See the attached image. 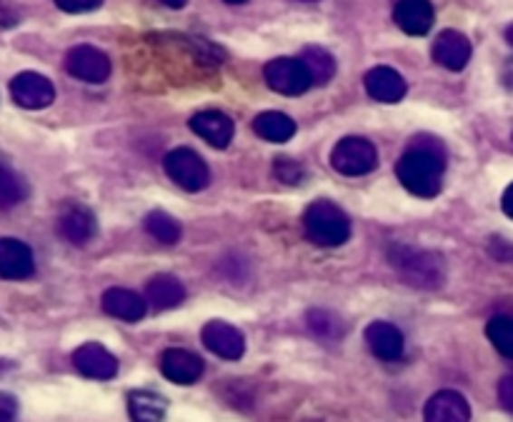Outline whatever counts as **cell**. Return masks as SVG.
Here are the masks:
<instances>
[{
	"instance_id": "cell-2",
	"label": "cell",
	"mask_w": 513,
	"mask_h": 422,
	"mask_svg": "<svg viewBox=\"0 0 513 422\" xmlns=\"http://www.w3.org/2000/svg\"><path fill=\"white\" fill-rule=\"evenodd\" d=\"M388 260L398 278L416 290H439L446 283V263L439 253L409 245L388 247Z\"/></svg>"
},
{
	"instance_id": "cell-33",
	"label": "cell",
	"mask_w": 513,
	"mask_h": 422,
	"mask_svg": "<svg viewBox=\"0 0 513 422\" xmlns=\"http://www.w3.org/2000/svg\"><path fill=\"white\" fill-rule=\"evenodd\" d=\"M498 402H501L503 410L513 415V375L498 382Z\"/></svg>"
},
{
	"instance_id": "cell-29",
	"label": "cell",
	"mask_w": 513,
	"mask_h": 422,
	"mask_svg": "<svg viewBox=\"0 0 513 422\" xmlns=\"http://www.w3.org/2000/svg\"><path fill=\"white\" fill-rule=\"evenodd\" d=\"M273 176L278 177L286 186H298L304 180V165L294 160V158H276L273 160Z\"/></svg>"
},
{
	"instance_id": "cell-7",
	"label": "cell",
	"mask_w": 513,
	"mask_h": 422,
	"mask_svg": "<svg viewBox=\"0 0 513 422\" xmlns=\"http://www.w3.org/2000/svg\"><path fill=\"white\" fill-rule=\"evenodd\" d=\"M65 71L78 81L98 85L111 78L113 65H111V58L103 51H98L95 45H75L65 55Z\"/></svg>"
},
{
	"instance_id": "cell-40",
	"label": "cell",
	"mask_w": 513,
	"mask_h": 422,
	"mask_svg": "<svg viewBox=\"0 0 513 422\" xmlns=\"http://www.w3.org/2000/svg\"><path fill=\"white\" fill-rule=\"evenodd\" d=\"M304 3H315V0H304Z\"/></svg>"
},
{
	"instance_id": "cell-11",
	"label": "cell",
	"mask_w": 513,
	"mask_h": 422,
	"mask_svg": "<svg viewBox=\"0 0 513 422\" xmlns=\"http://www.w3.org/2000/svg\"><path fill=\"white\" fill-rule=\"evenodd\" d=\"M75 370L91 378V380H111L118 375V358L113 352L98 345V342H85L73 352Z\"/></svg>"
},
{
	"instance_id": "cell-39",
	"label": "cell",
	"mask_w": 513,
	"mask_h": 422,
	"mask_svg": "<svg viewBox=\"0 0 513 422\" xmlns=\"http://www.w3.org/2000/svg\"><path fill=\"white\" fill-rule=\"evenodd\" d=\"M226 3H231V5H241V3H246V0H226Z\"/></svg>"
},
{
	"instance_id": "cell-21",
	"label": "cell",
	"mask_w": 513,
	"mask_h": 422,
	"mask_svg": "<svg viewBox=\"0 0 513 422\" xmlns=\"http://www.w3.org/2000/svg\"><path fill=\"white\" fill-rule=\"evenodd\" d=\"M146 300L156 310H170L186 300V288H183V283L176 275L160 273L156 278L148 280Z\"/></svg>"
},
{
	"instance_id": "cell-36",
	"label": "cell",
	"mask_w": 513,
	"mask_h": 422,
	"mask_svg": "<svg viewBox=\"0 0 513 422\" xmlns=\"http://www.w3.org/2000/svg\"><path fill=\"white\" fill-rule=\"evenodd\" d=\"M501 81H503V85L508 88V91H513V58H511V61H506V65H503Z\"/></svg>"
},
{
	"instance_id": "cell-10",
	"label": "cell",
	"mask_w": 513,
	"mask_h": 422,
	"mask_svg": "<svg viewBox=\"0 0 513 422\" xmlns=\"http://www.w3.org/2000/svg\"><path fill=\"white\" fill-rule=\"evenodd\" d=\"M58 233L71 245H88L98 233V220L93 210L83 203H65L58 216Z\"/></svg>"
},
{
	"instance_id": "cell-9",
	"label": "cell",
	"mask_w": 513,
	"mask_h": 422,
	"mask_svg": "<svg viewBox=\"0 0 513 422\" xmlns=\"http://www.w3.org/2000/svg\"><path fill=\"white\" fill-rule=\"evenodd\" d=\"M200 340L210 352H216L223 360H241L246 352L243 332L226 320H210L200 332Z\"/></svg>"
},
{
	"instance_id": "cell-22",
	"label": "cell",
	"mask_w": 513,
	"mask_h": 422,
	"mask_svg": "<svg viewBox=\"0 0 513 422\" xmlns=\"http://www.w3.org/2000/svg\"><path fill=\"white\" fill-rule=\"evenodd\" d=\"M253 130H256L258 138L268 140V143H288L295 135V130H298V125H295L294 118H288L286 113L266 110V113L256 115Z\"/></svg>"
},
{
	"instance_id": "cell-34",
	"label": "cell",
	"mask_w": 513,
	"mask_h": 422,
	"mask_svg": "<svg viewBox=\"0 0 513 422\" xmlns=\"http://www.w3.org/2000/svg\"><path fill=\"white\" fill-rule=\"evenodd\" d=\"M489 250H491L493 258L513 263V245L511 243H506V240H501V237H491V245H489Z\"/></svg>"
},
{
	"instance_id": "cell-38",
	"label": "cell",
	"mask_w": 513,
	"mask_h": 422,
	"mask_svg": "<svg viewBox=\"0 0 513 422\" xmlns=\"http://www.w3.org/2000/svg\"><path fill=\"white\" fill-rule=\"evenodd\" d=\"M506 41H508L513 45V23H511V25H508V28H506Z\"/></svg>"
},
{
	"instance_id": "cell-20",
	"label": "cell",
	"mask_w": 513,
	"mask_h": 422,
	"mask_svg": "<svg viewBox=\"0 0 513 422\" xmlns=\"http://www.w3.org/2000/svg\"><path fill=\"white\" fill-rule=\"evenodd\" d=\"M101 305H103V310L111 318L123 320V322H138V320H143L148 310L146 300L128 288L105 290Z\"/></svg>"
},
{
	"instance_id": "cell-37",
	"label": "cell",
	"mask_w": 513,
	"mask_h": 422,
	"mask_svg": "<svg viewBox=\"0 0 513 422\" xmlns=\"http://www.w3.org/2000/svg\"><path fill=\"white\" fill-rule=\"evenodd\" d=\"M158 3H163L166 8H173V11H179V8H183L189 0H158Z\"/></svg>"
},
{
	"instance_id": "cell-24",
	"label": "cell",
	"mask_w": 513,
	"mask_h": 422,
	"mask_svg": "<svg viewBox=\"0 0 513 422\" xmlns=\"http://www.w3.org/2000/svg\"><path fill=\"white\" fill-rule=\"evenodd\" d=\"M305 322H308V330L314 332L315 338H321V340H338V338H344V332H346L344 320L338 318L335 312H331V310L324 308L308 310Z\"/></svg>"
},
{
	"instance_id": "cell-8",
	"label": "cell",
	"mask_w": 513,
	"mask_h": 422,
	"mask_svg": "<svg viewBox=\"0 0 513 422\" xmlns=\"http://www.w3.org/2000/svg\"><path fill=\"white\" fill-rule=\"evenodd\" d=\"M11 98L25 110H43L55 101V85L41 72L25 71L11 81Z\"/></svg>"
},
{
	"instance_id": "cell-31",
	"label": "cell",
	"mask_w": 513,
	"mask_h": 422,
	"mask_svg": "<svg viewBox=\"0 0 513 422\" xmlns=\"http://www.w3.org/2000/svg\"><path fill=\"white\" fill-rule=\"evenodd\" d=\"M21 21V11L15 0H0V28H13Z\"/></svg>"
},
{
	"instance_id": "cell-14",
	"label": "cell",
	"mask_w": 513,
	"mask_h": 422,
	"mask_svg": "<svg viewBox=\"0 0 513 422\" xmlns=\"http://www.w3.org/2000/svg\"><path fill=\"white\" fill-rule=\"evenodd\" d=\"M368 95L378 101V103H398L403 101V95L409 91V85L403 81V75L391 68V65H376L366 72L363 78Z\"/></svg>"
},
{
	"instance_id": "cell-32",
	"label": "cell",
	"mask_w": 513,
	"mask_h": 422,
	"mask_svg": "<svg viewBox=\"0 0 513 422\" xmlns=\"http://www.w3.org/2000/svg\"><path fill=\"white\" fill-rule=\"evenodd\" d=\"M15 417H18V400L8 392H0V422H11Z\"/></svg>"
},
{
	"instance_id": "cell-30",
	"label": "cell",
	"mask_w": 513,
	"mask_h": 422,
	"mask_svg": "<svg viewBox=\"0 0 513 422\" xmlns=\"http://www.w3.org/2000/svg\"><path fill=\"white\" fill-rule=\"evenodd\" d=\"M63 13H91L103 5V0H53Z\"/></svg>"
},
{
	"instance_id": "cell-1",
	"label": "cell",
	"mask_w": 513,
	"mask_h": 422,
	"mask_svg": "<svg viewBox=\"0 0 513 422\" xmlns=\"http://www.w3.org/2000/svg\"><path fill=\"white\" fill-rule=\"evenodd\" d=\"M443 168L446 158L440 150L416 143V148H409L401 155V160L396 163V176L411 196L436 197L443 186Z\"/></svg>"
},
{
	"instance_id": "cell-26",
	"label": "cell",
	"mask_w": 513,
	"mask_h": 422,
	"mask_svg": "<svg viewBox=\"0 0 513 422\" xmlns=\"http://www.w3.org/2000/svg\"><path fill=\"white\" fill-rule=\"evenodd\" d=\"M301 61H304V65L308 68V72H311V81H314L315 85H325V82H331V78L335 75L334 55L325 51V48L308 45L304 55H301Z\"/></svg>"
},
{
	"instance_id": "cell-5",
	"label": "cell",
	"mask_w": 513,
	"mask_h": 422,
	"mask_svg": "<svg viewBox=\"0 0 513 422\" xmlns=\"http://www.w3.org/2000/svg\"><path fill=\"white\" fill-rule=\"evenodd\" d=\"M168 177L186 193H200L210 183V170L206 160L190 148H176L163 160Z\"/></svg>"
},
{
	"instance_id": "cell-16",
	"label": "cell",
	"mask_w": 513,
	"mask_h": 422,
	"mask_svg": "<svg viewBox=\"0 0 513 422\" xmlns=\"http://www.w3.org/2000/svg\"><path fill=\"white\" fill-rule=\"evenodd\" d=\"M433 61L446 71H463L471 61V41L459 31H443L433 43Z\"/></svg>"
},
{
	"instance_id": "cell-25",
	"label": "cell",
	"mask_w": 513,
	"mask_h": 422,
	"mask_svg": "<svg viewBox=\"0 0 513 422\" xmlns=\"http://www.w3.org/2000/svg\"><path fill=\"white\" fill-rule=\"evenodd\" d=\"M143 227H146V233L153 240L158 243H163V245H176L180 240V223L176 220L173 216H168L163 210H153V213H148L146 220H143Z\"/></svg>"
},
{
	"instance_id": "cell-4",
	"label": "cell",
	"mask_w": 513,
	"mask_h": 422,
	"mask_svg": "<svg viewBox=\"0 0 513 422\" xmlns=\"http://www.w3.org/2000/svg\"><path fill=\"white\" fill-rule=\"evenodd\" d=\"M331 168L346 177L368 176L371 170L378 168L376 145L366 140V138L348 135L344 140H338L334 150H331Z\"/></svg>"
},
{
	"instance_id": "cell-6",
	"label": "cell",
	"mask_w": 513,
	"mask_h": 422,
	"mask_svg": "<svg viewBox=\"0 0 513 422\" xmlns=\"http://www.w3.org/2000/svg\"><path fill=\"white\" fill-rule=\"evenodd\" d=\"M263 78L268 82V88L286 98H295L304 95L314 81L311 72L304 65L301 58H276L266 68H263Z\"/></svg>"
},
{
	"instance_id": "cell-17",
	"label": "cell",
	"mask_w": 513,
	"mask_h": 422,
	"mask_svg": "<svg viewBox=\"0 0 513 422\" xmlns=\"http://www.w3.org/2000/svg\"><path fill=\"white\" fill-rule=\"evenodd\" d=\"M393 21L406 35H426L436 23V11L431 0H398L393 8Z\"/></svg>"
},
{
	"instance_id": "cell-18",
	"label": "cell",
	"mask_w": 513,
	"mask_h": 422,
	"mask_svg": "<svg viewBox=\"0 0 513 422\" xmlns=\"http://www.w3.org/2000/svg\"><path fill=\"white\" fill-rule=\"evenodd\" d=\"M366 342L371 352L376 355L378 360L393 362L403 355L406 340H403V332L391 325L386 320H376L366 328Z\"/></svg>"
},
{
	"instance_id": "cell-27",
	"label": "cell",
	"mask_w": 513,
	"mask_h": 422,
	"mask_svg": "<svg viewBox=\"0 0 513 422\" xmlns=\"http://www.w3.org/2000/svg\"><path fill=\"white\" fill-rule=\"evenodd\" d=\"M28 197V183L13 168L0 163V207H13Z\"/></svg>"
},
{
	"instance_id": "cell-13",
	"label": "cell",
	"mask_w": 513,
	"mask_h": 422,
	"mask_svg": "<svg viewBox=\"0 0 513 422\" xmlns=\"http://www.w3.org/2000/svg\"><path fill=\"white\" fill-rule=\"evenodd\" d=\"M35 270L33 250L23 240L0 237V280H25Z\"/></svg>"
},
{
	"instance_id": "cell-28",
	"label": "cell",
	"mask_w": 513,
	"mask_h": 422,
	"mask_svg": "<svg viewBox=\"0 0 513 422\" xmlns=\"http://www.w3.org/2000/svg\"><path fill=\"white\" fill-rule=\"evenodd\" d=\"M486 335L503 358L513 360V318H506V315L491 318L486 325Z\"/></svg>"
},
{
	"instance_id": "cell-12",
	"label": "cell",
	"mask_w": 513,
	"mask_h": 422,
	"mask_svg": "<svg viewBox=\"0 0 513 422\" xmlns=\"http://www.w3.org/2000/svg\"><path fill=\"white\" fill-rule=\"evenodd\" d=\"M189 128L216 150H226L236 133V123L220 110H200L190 118Z\"/></svg>"
},
{
	"instance_id": "cell-19",
	"label": "cell",
	"mask_w": 513,
	"mask_h": 422,
	"mask_svg": "<svg viewBox=\"0 0 513 422\" xmlns=\"http://www.w3.org/2000/svg\"><path fill=\"white\" fill-rule=\"evenodd\" d=\"M423 417L429 422H466L471 420V408L461 392L440 390L426 402Z\"/></svg>"
},
{
	"instance_id": "cell-3",
	"label": "cell",
	"mask_w": 513,
	"mask_h": 422,
	"mask_svg": "<svg viewBox=\"0 0 513 422\" xmlns=\"http://www.w3.org/2000/svg\"><path fill=\"white\" fill-rule=\"evenodd\" d=\"M305 237L318 247H338L351 237V220L331 200H315L304 213Z\"/></svg>"
},
{
	"instance_id": "cell-15",
	"label": "cell",
	"mask_w": 513,
	"mask_h": 422,
	"mask_svg": "<svg viewBox=\"0 0 513 422\" xmlns=\"http://www.w3.org/2000/svg\"><path fill=\"white\" fill-rule=\"evenodd\" d=\"M203 360L196 352L186 350V348H170L163 352L160 358V372L166 375V380L176 382V385H193L200 380L203 375Z\"/></svg>"
},
{
	"instance_id": "cell-35",
	"label": "cell",
	"mask_w": 513,
	"mask_h": 422,
	"mask_svg": "<svg viewBox=\"0 0 513 422\" xmlns=\"http://www.w3.org/2000/svg\"><path fill=\"white\" fill-rule=\"evenodd\" d=\"M501 210L513 220V183H511V186H508V187H506V190H503Z\"/></svg>"
},
{
	"instance_id": "cell-23",
	"label": "cell",
	"mask_w": 513,
	"mask_h": 422,
	"mask_svg": "<svg viewBox=\"0 0 513 422\" xmlns=\"http://www.w3.org/2000/svg\"><path fill=\"white\" fill-rule=\"evenodd\" d=\"M128 410L131 417L140 422H156L166 417L168 402L166 398H160L150 390H136L128 395Z\"/></svg>"
}]
</instances>
